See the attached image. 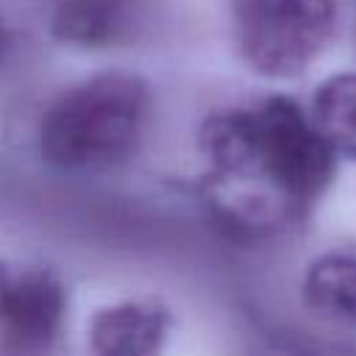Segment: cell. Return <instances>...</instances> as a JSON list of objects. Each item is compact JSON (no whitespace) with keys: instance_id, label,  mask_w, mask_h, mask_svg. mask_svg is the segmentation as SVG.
<instances>
[{"instance_id":"cell-1","label":"cell","mask_w":356,"mask_h":356,"mask_svg":"<svg viewBox=\"0 0 356 356\" xmlns=\"http://www.w3.org/2000/svg\"><path fill=\"white\" fill-rule=\"evenodd\" d=\"M206 195L239 236L281 231L309 214L334 178L337 153L289 97L217 111L200 125Z\"/></svg>"},{"instance_id":"cell-2","label":"cell","mask_w":356,"mask_h":356,"mask_svg":"<svg viewBox=\"0 0 356 356\" xmlns=\"http://www.w3.org/2000/svg\"><path fill=\"white\" fill-rule=\"evenodd\" d=\"M147 83L122 70L92 75L50 103L39 122L42 159L72 175L106 172L134 156L147 122Z\"/></svg>"},{"instance_id":"cell-3","label":"cell","mask_w":356,"mask_h":356,"mask_svg":"<svg viewBox=\"0 0 356 356\" xmlns=\"http://www.w3.org/2000/svg\"><path fill=\"white\" fill-rule=\"evenodd\" d=\"M242 58L267 78L300 75L337 28V0H231Z\"/></svg>"},{"instance_id":"cell-4","label":"cell","mask_w":356,"mask_h":356,"mask_svg":"<svg viewBox=\"0 0 356 356\" xmlns=\"http://www.w3.org/2000/svg\"><path fill=\"white\" fill-rule=\"evenodd\" d=\"M67 289L56 273L31 267L11 273L0 300V356H42L58 337Z\"/></svg>"},{"instance_id":"cell-5","label":"cell","mask_w":356,"mask_h":356,"mask_svg":"<svg viewBox=\"0 0 356 356\" xmlns=\"http://www.w3.org/2000/svg\"><path fill=\"white\" fill-rule=\"evenodd\" d=\"M172 312L161 300H120L97 309L86 325L92 356H164Z\"/></svg>"},{"instance_id":"cell-6","label":"cell","mask_w":356,"mask_h":356,"mask_svg":"<svg viewBox=\"0 0 356 356\" xmlns=\"http://www.w3.org/2000/svg\"><path fill=\"white\" fill-rule=\"evenodd\" d=\"M139 0H61L50 17V33L75 47H108L131 36Z\"/></svg>"},{"instance_id":"cell-7","label":"cell","mask_w":356,"mask_h":356,"mask_svg":"<svg viewBox=\"0 0 356 356\" xmlns=\"http://www.w3.org/2000/svg\"><path fill=\"white\" fill-rule=\"evenodd\" d=\"M303 303L325 317L356 325V256L325 253L303 275Z\"/></svg>"},{"instance_id":"cell-8","label":"cell","mask_w":356,"mask_h":356,"mask_svg":"<svg viewBox=\"0 0 356 356\" xmlns=\"http://www.w3.org/2000/svg\"><path fill=\"white\" fill-rule=\"evenodd\" d=\"M312 122L334 153L356 159V72L331 75L317 86Z\"/></svg>"},{"instance_id":"cell-9","label":"cell","mask_w":356,"mask_h":356,"mask_svg":"<svg viewBox=\"0 0 356 356\" xmlns=\"http://www.w3.org/2000/svg\"><path fill=\"white\" fill-rule=\"evenodd\" d=\"M295 356H356V353L348 350V348H339V345L312 342V345H300V348L295 350Z\"/></svg>"},{"instance_id":"cell-10","label":"cell","mask_w":356,"mask_h":356,"mask_svg":"<svg viewBox=\"0 0 356 356\" xmlns=\"http://www.w3.org/2000/svg\"><path fill=\"white\" fill-rule=\"evenodd\" d=\"M6 56H8V31H6V22L0 17V64L6 61Z\"/></svg>"},{"instance_id":"cell-11","label":"cell","mask_w":356,"mask_h":356,"mask_svg":"<svg viewBox=\"0 0 356 356\" xmlns=\"http://www.w3.org/2000/svg\"><path fill=\"white\" fill-rule=\"evenodd\" d=\"M8 281H11V267L6 261H0V300H3V292H6Z\"/></svg>"}]
</instances>
